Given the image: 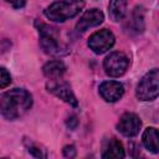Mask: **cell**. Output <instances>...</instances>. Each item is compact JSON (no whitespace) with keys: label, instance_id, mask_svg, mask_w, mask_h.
<instances>
[{"label":"cell","instance_id":"6da1fadb","mask_svg":"<svg viewBox=\"0 0 159 159\" xmlns=\"http://www.w3.org/2000/svg\"><path fill=\"white\" fill-rule=\"evenodd\" d=\"M32 106V96L22 88H14L4 93L0 98V112L9 119L21 118Z\"/></svg>","mask_w":159,"mask_h":159},{"label":"cell","instance_id":"7a4b0ae2","mask_svg":"<svg viewBox=\"0 0 159 159\" xmlns=\"http://www.w3.org/2000/svg\"><path fill=\"white\" fill-rule=\"evenodd\" d=\"M84 6V0H67L56 1L47 6L43 11L45 16L55 22H63L75 17Z\"/></svg>","mask_w":159,"mask_h":159},{"label":"cell","instance_id":"3957f363","mask_svg":"<svg viewBox=\"0 0 159 159\" xmlns=\"http://www.w3.org/2000/svg\"><path fill=\"white\" fill-rule=\"evenodd\" d=\"M35 26L39 30L40 34V45L42 50L53 56H60V55H66L67 53V47L63 46L60 41L58 31L55 27H51L43 22H35Z\"/></svg>","mask_w":159,"mask_h":159},{"label":"cell","instance_id":"277c9868","mask_svg":"<svg viewBox=\"0 0 159 159\" xmlns=\"http://www.w3.org/2000/svg\"><path fill=\"white\" fill-rule=\"evenodd\" d=\"M159 93V71L153 68L137 84L135 96L139 101H154Z\"/></svg>","mask_w":159,"mask_h":159},{"label":"cell","instance_id":"5b68a950","mask_svg":"<svg viewBox=\"0 0 159 159\" xmlns=\"http://www.w3.org/2000/svg\"><path fill=\"white\" fill-rule=\"evenodd\" d=\"M129 66V58L124 52H112L109 53L104 61H103V67L106 73L109 77H120L125 73Z\"/></svg>","mask_w":159,"mask_h":159},{"label":"cell","instance_id":"8992f818","mask_svg":"<svg viewBox=\"0 0 159 159\" xmlns=\"http://www.w3.org/2000/svg\"><path fill=\"white\" fill-rule=\"evenodd\" d=\"M116 42L114 35L107 30V29H102L94 34H92L88 39V47L97 55H102L104 52H107L108 50H111L113 47Z\"/></svg>","mask_w":159,"mask_h":159},{"label":"cell","instance_id":"52a82bcc","mask_svg":"<svg viewBox=\"0 0 159 159\" xmlns=\"http://www.w3.org/2000/svg\"><path fill=\"white\" fill-rule=\"evenodd\" d=\"M140 127H142V120L140 118L134 114V113H124L118 123H117V129L120 134H123L124 137H128V138H132V137H135L139 130H140Z\"/></svg>","mask_w":159,"mask_h":159},{"label":"cell","instance_id":"ba28073f","mask_svg":"<svg viewBox=\"0 0 159 159\" xmlns=\"http://www.w3.org/2000/svg\"><path fill=\"white\" fill-rule=\"evenodd\" d=\"M47 91L55 94L57 98L62 99L63 102L68 103L72 107H77V99L71 89V87L66 82H60L57 80H51V82L47 83Z\"/></svg>","mask_w":159,"mask_h":159},{"label":"cell","instance_id":"9c48e42d","mask_svg":"<svg viewBox=\"0 0 159 159\" xmlns=\"http://www.w3.org/2000/svg\"><path fill=\"white\" fill-rule=\"evenodd\" d=\"M99 94L106 102H117L124 94V87L117 81H106L99 86Z\"/></svg>","mask_w":159,"mask_h":159},{"label":"cell","instance_id":"30bf717a","mask_svg":"<svg viewBox=\"0 0 159 159\" xmlns=\"http://www.w3.org/2000/svg\"><path fill=\"white\" fill-rule=\"evenodd\" d=\"M103 20H104V15L101 10H98V9L87 10L78 20V22L76 25V30L80 32H84L86 30H88L91 27L101 25L103 22Z\"/></svg>","mask_w":159,"mask_h":159},{"label":"cell","instance_id":"8fae6325","mask_svg":"<svg viewBox=\"0 0 159 159\" xmlns=\"http://www.w3.org/2000/svg\"><path fill=\"white\" fill-rule=\"evenodd\" d=\"M124 157H125V153H124L123 145L118 139L111 137V138H107L104 140L103 149H102V158L120 159V158H124Z\"/></svg>","mask_w":159,"mask_h":159},{"label":"cell","instance_id":"7c38bea8","mask_svg":"<svg viewBox=\"0 0 159 159\" xmlns=\"http://www.w3.org/2000/svg\"><path fill=\"white\" fill-rule=\"evenodd\" d=\"M142 142H143V145L149 152L158 154V152H159V134H158L157 128H154V127L147 128L143 133Z\"/></svg>","mask_w":159,"mask_h":159},{"label":"cell","instance_id":"4fadbf2b","mask_svg":"<svg viewBox=\"0 0 159 159\" xmlns=\"http://www.w3.org/2000/svg\"><path fill=\"white\" fill-rule=\"evenodd\" d=\"M108 14L112 21L118 22L124 19L127 14V1L125 0H111L108 5Z\"/></svg>","mask_w":159,"mask_h":159},{"label":"cell","instance_id":"5bb4252c","mask_svg":"<svg viewBox=\"0 0 159 159\" xmlns=\"http://www.w3.org/2000/svg\"><path fill=\"white\" fill-rule=\"evenodd\" d=\"M43 75L50 78V80H58L65 72H66V66L62 61L60 60H53V61H50L47 62L43 68Z\"/></svg>","mask_w":159,"mask_h":159},{"label":"cell","instance_id":"9a60e30c","mask_svg":"<svg viewBox=\"0 0 159 159\" xmlns=\"http://www.w3.org/2000/svg\"><path fill=\"white\" fill-rule=\"evenodd\" d=\"M133 22L135 26L137 31H143L144 29V16H143V9L142 7H135V11L133 14Z\"/></svg>","mask_w":159,"mask_h":159},{"label":"cell","instance_id":"2e32d148","mask_svg":"<svg viewBox=\"0 0 159 159\" xmlns=\"http://www.w3.org/2000/svg\"><path fill=\"white\" fill-rule=\"evenodd\" d=\"M11 83V76L9 71L4 67H0V88H5Z\"/></svg>","mask_w":159,"mask_h":159},{"label":"cell","instance_id":"e0dca14e","mask_svg":"<svg viewBox=\"0 0 159 159\" xmlns=\"http://www.w3.org/2000/svg\"><path fill=\"white\" fill-rule=\"evenodd\" d=\"M27 148H29V149H27L29 153L32 154L34 157H37V158H45V157H46V152H45V149H40L39 145L31 144V145H29Z\"/></svg>","mask_w":159,"mask_h":159},{"label":"cell","instance_id":"ac0fdd59","mask_svg":"<svg viewBox=\"0 0 159 159\" xmlns=\"http://www.w3.org/2000/svg\"><path fill=\"white\" fill-rule=\"evenodd\" d=\"M63 155L66 158H73L76 155V148H75V145H66L63 148Z\"/></svg>","mask_w":159,"mask_h":159},{"label":"cell","instance_id":"d6986e66","mask_svg":"<svg viewBox=\"0 0 159 159\" xmlns=\"http://www.w3.org/2000/svg\"><path fill=\"white\" fill-rule=\"evenodd\" d=\"M77 123H78V120H77V118H76L75 116H71V117L67 119V127H68L70 129H75V128L77 127Z\"/></svg>","mask_w":159,"mask_h":159},{"label":"cell","instance_id":"ffe728a7","mask_svg":"<svg viewBox=\"0 0 159 159\" xmlns=\"http://www.w3.org/2000/svg\"><path fill=\"white\" fill-rule=\"evenodd\" d=\"M5 1H7V2H10L14 7H22L24 5H25V0H5Z\"/></svg>","mask_w":159,"mask_h":159}]
</instances>
